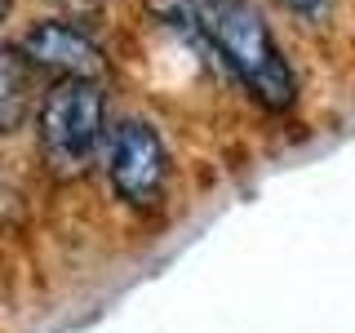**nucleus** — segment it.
I'll return each mask as SVG.
<instances>
[{
	"label": "nucleus",
	"mask_w": 355,
	"mask_h": 333,
	"mask_svg": "<svg viewBox=\"0 0 355 333\" xmlns=\"http://www.w3.org/2000/svg\"><path fill=\"white\" fill-rule=\"evenodd\" d=\"M200 31L214 40V49L222 53V62L236 71V80L258 98L262 107L284 111L297 103V76L284 62L280 44L266 31V22L240 0H205L196 9Z\"/></svg>",
	"instance_id": "1"
},
{
	"label": "nucleus",
	"mask_w": 355,
	"mask_h": 333,
	"mask_svg": "<svg viewBox=\"0 0 355 333\" xmlns=\"http://www.w3.org/2000/svg\"><path fill=\"white\" fill-rule=\"evenodd\" d=\"M36 133L53 173H80L103 147V94H98V85L58 80L40 103Z\"/></svg>",
	"instance_id": "2"
},
{
	"label": "nucleus",
	"mask_w": 355,
	"mask_h": 333,
	"mask_svg": "<svg viewBox=\"0 0 355 333\" xmlns=\"http://www.w3.org/2000/svg\"><path fill=\"white\" fill-rule=\"evenodd\" d=\"M107 173L120 200L133 209H151L169 187V151H164L160 133L142 120H125L111 129L107 142Z\"/></svg>",
	"instance_id": "3"
},
{
	"label": "nucleus",
	"mask_w": 355,
	"mask_h": 333,
	"mask_svg": "<svg viewBox=\"0 0 355 333\" xmlns=\"http://www.w3.org/2000/svg\"><path fill=\"white\" fill-rule=\"evenodd\" d=\"M22 53L40 71H58L62 80H98L103 76V49L71 22H40L22 36Z\"/></svg>",
	"instance_id": "4"
},
{
	"label": "nucleus",
	"mask_w": 355,
	"mask_h": 333,
	"mask_svg": "<svg viewBox=\"0 0 355 333\" xmlns=\"http://www.w3.org/2000/svg\"><path fill=\"white\" fill-rule=\"evenodd\" d=\"M31 116V62L0 44V133H14Z\"/></svg>",
	"instance_id": "5"
},
{
	"label": "nucleus",
	"mask_w": 355,
	"mask_h": 333,
	"mask_svg": "<svg viewBox=\"0 0 355 333\" xmlns=\"http://www.w3.org/2000/svg\"><path fill=\"white\" fill-rule=\"evenodd\" d=\"M284 9H293L297 18H311V22H320L329 14V0H280Z\"/></svg>",
	"instance_id": "6"
},
{
	"label": "nucleus",
	"mask_w": 355,
	"mask_h": 333,
	"mask_svg": "<svg viewBox=\"0 0 355 333\" xmlns=\"http://www.w3.org/2000/svg\"><path fill=\"white\" fill-rule=\"evenodd\" d=\"M5 14H9V0H0V22H5Z\"/></svg>",
	"instance_id": "7"
}]
</instances>
